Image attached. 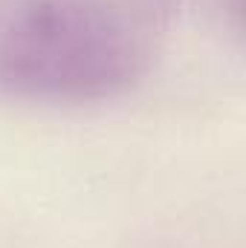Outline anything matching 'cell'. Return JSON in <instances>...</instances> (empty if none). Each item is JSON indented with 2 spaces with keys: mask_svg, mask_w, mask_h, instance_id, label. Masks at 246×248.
I'll return each instance as SVG.
<instances>
[{
  "mask_svg": "<svg viewBox=\"0 0 246 248\" xmlns=\"http://www.w3.org/2000/svg\"><path fill=\"white\" fill-rule=\"evenodd\" d=\"M151 0H0V95L87 104L130 90L154 61Z\"/></svg>",
  "mask_w": 246,
  "mask_h": 248,
  "instance_id": "1",
  "label": "cell"
}]
</instances>
